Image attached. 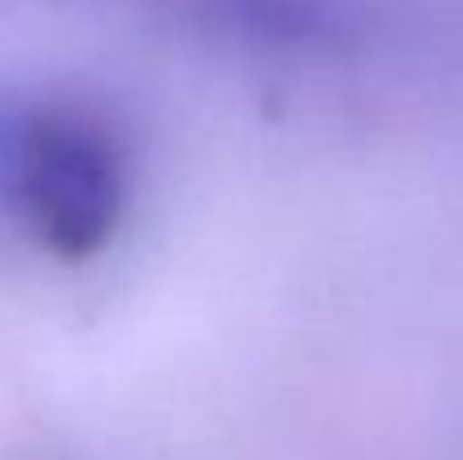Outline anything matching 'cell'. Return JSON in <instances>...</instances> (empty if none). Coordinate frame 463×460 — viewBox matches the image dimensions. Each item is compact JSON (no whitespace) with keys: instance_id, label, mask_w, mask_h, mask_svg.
Wrapping results in <instances>:
<instances>
[{"instance_id":"1","label":"cell","mask_w":463,"mask_h":460,"mask_svg":"<svg viewBox=\"0 0 463 460\" xmlns=\"http://www.w3.org/2000/svg\"><path fill=\"white\" fill-rule=\"evenodd\" d=\"M16 204L57 261H90L127 208V168L110 130L78 110H41L16 139Z\"/></svg>"}]
</instances>
